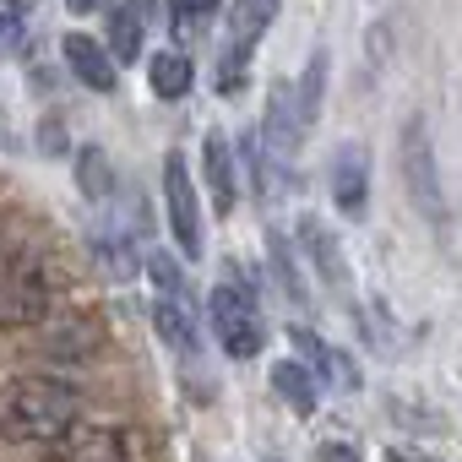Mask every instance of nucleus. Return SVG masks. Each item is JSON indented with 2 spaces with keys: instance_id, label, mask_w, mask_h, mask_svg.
Here are the masks:
<instances>
[{
  "instance_id": "obj_1",
  "label": "nucleus",
  "mask_w": 462,
  "mask_h": 462,
  "mask_svg": "<svg viewBox=\"0 0 462 462\" xmlns=\"http://www.w3.org/2000/svg\"><path fill=\"white\" fill-rule=\"evenodd\" d=\"M82 419V397L66 381H17L0 402V435L17 440V446H50L55 435H66Z\"/></svg>"
},
{
  "instance_id": "obj_2",
  "label": "nucleus",
  "mask_w": 462,
  "mask_h": 462,
  "mask_svg": "<svg viewBox=\"0 0 462 462\" xmlns=\"http://www.w3.org/2000/svg\"><path fill=\"white\" fill-rule=\"evenodd\" d=\"M50 462H147V440L136 430L77 419L66 435L50 440Z\"/></svg>"
},
{
  "instance_id": "obj_3",
  "label": "nucleus",
  "mask_w": 462,
  "mask_h": 462,
  "mask_svg": "<svg viewBox=\"0 0 462 462\" xmlns=\"http://www.w3.org/2000/svg\"><path fill=\"white\" fill-rule=\"evenodd\" d=\"M207 316H212V332H217V343H223L228 359H251V354H262L267 332H262V316H256L251 289H228V283H217V289L207 294Z\"/></svg>"
},
{
  "instance_id": "obj_4",
  "label": "nucleus",
  "mask_w": 462,
  "mask_h": 462,
  "mask_svg": "<svg viewBox=\"0 0 462 462\" xmlns=\"http://www.w3.org/2000/svg\"><path fill=\"white\" fill-rule=\"evenodd\" d=\"M50 283L28 262H12V273L0 278V332H28L50 316Z\"/></svg>"
},
{
  "instance_id": "obj_5",
  "label": "nucleus",
  "mask_w": 462,
  "mask_h": 462,
  "mask_svg": "<svg viewBox=\"0 0 462 462\" xmlns=\"http://www.w3.org/2000/svg\"><path fill=\"white\" fill-rule=\"evenodd\" d=\"M402 180H408V196L419 212L430 217H446V196H440V174H435V152H430V125L413 115L402 125Z\"/></svg>"
},
{
  "instance_id": "obj_6",
  "label": "nucleus",
  "mask_w": 462,
  "mask_h": 462,
  "mask_svg": "<svg viewBox=\"0 0 462 462\" xmlns=\"http://www.w3.org/2000/svg\"><path fill=\"white\" fill-rule=\"evenodd\" d=\"M163 201H169V228H174V245L185 256H201V201L190 185V169L180 152L163 158Z\"/></svg>"
},
{
  "instance_id": "obj_7",
  "label": "nucleus",
  "mask_w": 462,
  "mask_h": 462,
  "mask_svg": "<svg viewBox=\"0 0 462 462\" xmlns=\"http://www.w3.org/2000/svg\"><path fill=\"white\" fill-rule=\"evenodd\" d=\"M39 343H44V354H55V359H93L98 348H104V316L98 310H71V316H44L39 321Z\"/></svg>"
},
{
  "instance_id": "obj_8",
  "label": "nucleus",
  "mask_w": 462,
  "mask_h": 462,
  "mask_svg": "<svg viewBox=\"0 0 462 462\" xmlns=\"http://www.w3.org/2000/svg\"><path fill=\"white\" fill-rule=\"evenodd\" d=\"M300 136H305V120H300V98L289 93V82H273L267 93V120H262V147L278 158V163H294L300 152Z\"/></svg>"
},
{
  "instance_id": "obj_9",
  "label": "nucleus",
  "mask_w": 462,
  "mask_h": 462,
  "mask_svg": "<svg viewBox=\"0 0 462 462\" xmlns=\"http://www.w3.org/2000/svg\"><path fill=\"white\" fill-rule=\"evenodd\" d=\"M201 169H207V196H212V212L228 217L240 201V185H235V152H228V136L223 131H207L201 142Z\"/></svg>"
},
{
  "instance_id": "obj_10",
  "label": "nucleus",
  "mask_w": 462,
  "mask_h": 462,
  "mask_svg": "<svg viewBox=\"0 0 462 462\" xmlns=\"http://www.w3.org/2000/svg\"><path fill=\"white\" fill-rule=\"evenodd\" d=\"M60 50H66V66H71L77 82H88L93 93H115V77H120V71H115V55H109L98 39H88V33H66Z\"/></svg>"
},
{
  "instance_id": "obj_11",
  "label": "nucleus",
  "mask_w": 462,
  "mask_h": 462,
  "mask_svg": "<svg viewBox=\"0 0 462 462\" xmlns=\"http://www.w3.org/2000/svg\"><path fill=\"white\" fill-rule=\"evenodd\" d=\"M332 201L348 217H359L365 201H370V163H365V147H354V142L332 158Z\"/></svg>"
},
{
  "instance_id": "obj_12",
  "label": "nucleus",
  "mask_w": 462,
  "mask_h": 462,
  "mask_svg": "<svg viewBox=\"0 0 462 462\" xmlns=\"http://www.w3.org/2000/svg\"><path fill=\"white\" fill-rule=\"evenodd\" d=\"M289 343H294V348H300V354H305V359H310L321 375H327V381H337V386H348V392L359 386V370H354V365H348V359H343L332 343H321L310 327H289Z\"/></svg>"
},
{
  "instance_id": "obj_13",
  "label": "nucleus",
  "mask_w": 462,
  "mask_h": 462,
  "mask_svg": "<svg viewBox=\"0 0 462 462\" xmlns=\"http://www.w3.org/2000/svg\"><path fill=\"white\" fill-rule=\"evenodd\" d=\"M77 190L88 201H109L115 196V158L104 147H82L77 152Z\"/></svg>"
},
{
  "instance_id": "obj_14",
  "label": "nucleus",
  "mask_w": 462,
  "mask_h": 462,
  "mask_svg": "<svg viewBox=\"0 0 462 462\" xmlns=\"http://www.w3.org/2000/svg\"><path fill=\"white\" fill-rule=\"evenodd\" d=\"M152 327H158V337L174 354H190L196 348V321H190L185 300H152Z\"/></svg>"
},
{
  "instance_id": "obj_15",
  "label": "nucleus",
  "mask_w": 462,
  "mask_h": 462,
  "mask_svg": "<svg viewBox=\"0 0 462 462\" xmlns=\"http://www.w3.org/2000/svg\"><path fill=\"white\" fill-rule=\"evenodd\" d=\"M245 163H251V174H256V196H262V201H283V190H289V163H278L256 136L245 142Z\"/></svg>"
},
{
  "instance_id": "obj_16",
  "label": "nucleus",
  "mask_w": 462,
  "mask_h": 462,
  "mask_svg": "<svg viewBox=\"0 0 462 462\" xmlns=\"http://www.w3.org/2000/svg\"><path fill=\"white\" fill-rule=\"evenodd\" d=\"M273 386H278V397H283L294 413H316V375H310L305 365H294V359L273 365Z\"/></svg>"
},
{
  "instance_id": "obj_17",
  "label": "nucleus",
  "mask_w": 462,
  "mask_h": 462,
  "mask_svg": "<svg viewBox=\"0 0 462 462\" xmlns=\"http://www.w3.org/2000/svg\"><path fill=\"white\" fill-rule=\"evenodd\" d=\"M278 17V0H235V17H228V28H235V44H256Z\"/></svg>"
},
{
  "instance_id": "obj_18",
  "label": "nucleus",
  "mask_w": 462,
  "mask_h": 462,
  "mask_svg": "<svg viewBox=\"0 0 462 462\" xmlns=\"http://www.w3.org/2000/svg\"><path fill=\"white\" fill-rule=\"evenodd\" d=\"M147 82H152L158 98H185V93H190V60H185L180 50H169V55H158V60L147 66Z\"/></svg>"
},
{
  "instance_id": "obj_19",
  "label": "nucleus",
  "mask_w": 462,
  "mask_h": 462,
  "mask_svg": "<svg viewBox=\"0 0 462 462\" xmlns=\"http://www.w3.org/2000/svg\"><path fill=\"white\" fill-rule=\"evenodd\" d=\"M300 235H305V251L316 256V267H321V278H332L337 289H348V267H343V256H337V245L327 240V228H321L316 217H305V223H300Z\"/></svg>"
},
{
  "instance_id": "obj_20",
  "label": "nucleus",
  "mask_w": 462,
  "mask_h": 462,
  "mask_svg": "<svg viewBox=\"0 0 462 462\" xmlns=\"http://www.w3.org/2000/svg\"><path fill=\"white\" fill-rule=\"evenodd\" d=\"M109 55L115 60H136L142 55V12L136 6H115L109 12Z\"/></svg>"
},
{
  "instance_id": "obj_21",
  "label": "nucleus",
  "mask_w": 462,
  "mask_h": 462,
  "mask_svg": "<svg viewBox=\"0 0 462 462\" xmlns=\"http://www.w3.org/2000/svg\"><path fill=\"white\" fill-rule=\"evenodd\" d=\"M267 262H273L278 289H283L294 305H305V300H310V289L300 283V267H294V256H289V240H283V235H267Z\"/></svg>"
},
{
  "instance_id": "obj_22",
  "label": "nucleus",
  "mask_w": 462,
  "mask_h": 462,
  "mask_svg": "<svg viewBox=\"0 0 462 462\" xmlns=\"http://www.w3.org/2000/svg\"><path fill=\"white\" fill-rule=\"evenodd\" d=\"M321 82H327V55L316 50L305 66V82H300V120L305 125H316V115H321Z\"/></svg>"
},
{
  "instance_id": "obj_23",
  "label": "nucleus",
  "mask_w": 462,
  "mask_h": 462,
  "mask_svg": "<svg viewBox=\"0 0 462 462\" xmlns=\"http://www.w3.org/2000/svg\"><path fill=\"white\" fill-rule=\"evenodd\" d=\"M147 273H152V283L163 289V300H185V278H180V267H174L163 251H152V256H147Z\"/></svg>"
},
{
  "instance_id": "obj_24",
  "label": "nucleus",
  "mask_w": 462,
  "mask_h": 462,
  "mask_svg": "<svg viewBox=\"0 0 462 462\" xmlns=\"http://www.w3.org/2000/svg\"><path fill=\"white\" fill-rule=\"evenodd\" d=\"M98 256H104V267H109L115 278H131V273H136V256H131L125 240H98Z\"/></svg>"
},
{
  "instance_id": "obj_25",
  "label": "nucleus",
  "mask_w": 462,
  "mask_h": 462,
  "mask_svg": "<svg viewBox=\"0 0 462 462\" xmlns=\"http://www.w3.org/2000/svg\"><path fill=\"white\" fill-rule=\"evenodd\" d=\"M169 23H174V39H180V44H190V39L201 33V12L190 6V0H174V12H169Z\"/></svg>"
},
{
  "instance_id": "obj_26",
  "label": "nucleus",
  "mask_w": 462,
  "mask_h": 462,
  "mask_svg": "<svg viewBox=\"0 0 462 462\" xmlns=\"http://www.w3.org/2000/svg\"><path fill=\"white\" fill-rule=\"evenodd\" d=\"M245 55H251L245 44H228V55H223V77H217L223 93H240V60H245Z\"/></svg>"
},
{
  "instance_id": "obj_27",
  "label": "nucleus",
  "mask_w": 462,
  "mask_h": 462,
  "mask_svg": "<svg viewBox=\"0 0 462 462\" xmlns=\"http://www.w3.org/2000/svg\"><path fill=\"white\" fill-rule=\"evenodd\" d=\"M316 462H359V451L348 440H321L316 446Z\"/></svg>"
},
{
  "instance_id": "obj_28",
  "label": "nucleus",
  "mask_w": 462,
  "mask_h": 462,
  "mask_svg": "<svg viewBox=\"0 0 462 462\" xmlns=\"http://www.w3.org/2000/svg\"><path fill=\"white\" fill-rule=\"evenodd\" d=\"M23 44V28H17V17L12 12H0V55H6V50H17Z\"/></svg>"
},
{
  "instance_id": "obj_29",
  "label": "nucleus",
  "mask_w": 462,
  "mask_h": 462,
  "mask_svg": "<svg viewBox=\"0 0 462 462\" xmlns=\"http://www.w3.org/2000/svg\"><path fill=\"white\" fill-rule=\"evenodd\" d=\"M39 142H44V152H66V131H60V120H44Z\"/></svg>"
},
{
  "instance_id": "obj_30",
  "label": "nucleus",
  "mask_w": 462,
  "mask_h": 462,
  "mask_svg": "<svg viewBox=\"0 0 462 462\" xmlns=\"http://www.w3.org/2000/svg\"><path fill=\"white\" fill-rule=\"evenodd\" d=\"M386 462H435V457H424V451H402V446H397V451H386Z\"/></svg>"
},
{
  "instance_id": "obj_31",
  "label": "nucleus",
  "mask_w": 462,
  "mask_h": 462,
  "mask_svg": "<svg viewBox=\"0 0 462 462\" xmlns=\"http://www.w3.org/2000/svg\"><path fill=\"white\" fill-rule=\"evenodd\" d=\"M0 6H6V12H12V17H28V12H33V6H39V0H0Z\"/></svg>"
},
{
  "instance_id": "obj_32",
  "label": "nucleus",
  "mask_w": 462,
  "mask_h": 462,
  "mask_svg": "<svg viewBox=\"0 0 462 462\" xmlns=\"http://www.w3.org/2000/svg\"><path fill=\"white\" fill-rule=\"evenodd\" d=\"M66 6H71V12H93V6H98V0H66Z\"/></svg>"
},
{
  "instance_id": "obj_33",
  "label": "nucleus",
  "mask_w": 462,
  "mask_h": 462,
  "mask_svg": "<svg viewBox=\"0 0 462 462\" xmlns=\"http://www.w3.org/2000/svg\"><path fill=\"white\" fill-rule=\"evenodd\" d=\"M190 6H196V12H201V17H207V12H212V6H217V0H190Z\"/></svg>"
}]
</instances>
